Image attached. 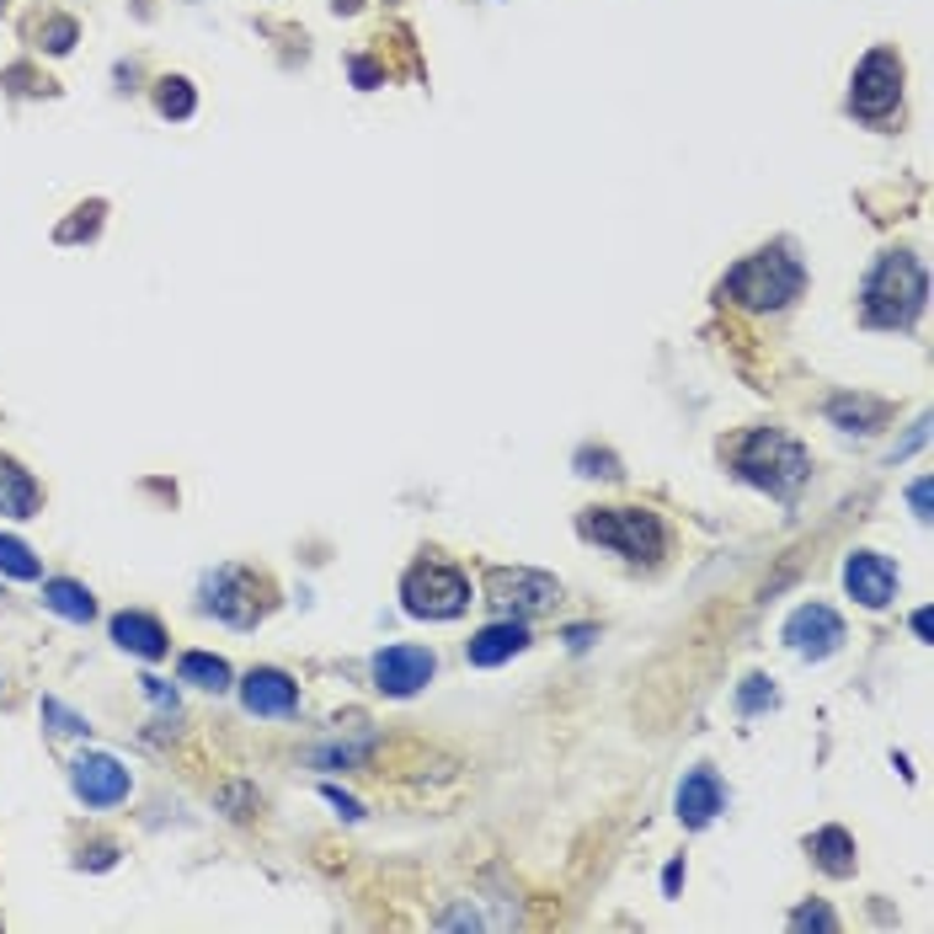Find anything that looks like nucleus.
I'll list each match as a JSON object with an SVG mask.
<instances>
[{"label":"nucleus","instance_id":"f257e3e1","mask_svg":"<svg viewBox=\"0 0 934 934\" xmlns=\"http://www.w3.org/2000/svg\"><path fill=\"white\" fill-rule=\"evenodd\" d=\"M737 470H742L753 486L774 491V497H791V491H801V481L812 476V459H806V449H801L796 438L763 427V433H753V438H742Z\"/></svg>","mask_w":934,"mask_h":934},{"label":"nucleus","instance_id":"f03ea898","mask_svg":"<svg viewBox=\"0 0 934 934\" xmlns=\"http://www.w3.org/2000/svg\"><path fill=\"white\" fill-rule=\"evenodd\" d=\"M924 305V268L913 257H887L866 283V315L876 326H908Z\"/></svg>","mask_w":934,"mask_h":934},{"label":"nucleus","instance_id":"7ed1b4c3","mask_svg":"<svg viewBox=\"0 0 934 934\" xmlns=\"http://www.w3.org/2000/svg\"><path fill=\"white\" fill-rule=\"evenodd\" d=\"M727 289H731V300H742V305H753V311H780L785 300H796L801 268L791 257H780V251H759V257H748V262L727 278Z\"/></svg>","mask_w":934,"mask_h":934},{"label":"nucleus","instance_id":"20e7f679","mask_svg":"<svg viewBox=\"0 0 934 934\" xmlns=\"http://www.w3.org/2000/svg\"><path fill=\"white\" fill-rule=\"evenodd\" d=\"M583 534L598 545H615V551L636 555V561H658L662 555V523L658 513H641V508H598L583 513Z\"/></svg>","mask_w":934,"mask_h":934},{"label":"nucleus","instance_id":"39448f33","mask_svg":"<svg viewBox=\"0 0 934 934\" xmlns=\"http://www.w3.org/2000/svg\"><path fill=\"white\" fill-rule=\"evenodd\" d=\"M401 598L416 620H454L465 604H470V583L454 572V566H438V561H422L406 572L401 583Z\"/></svg>","mask_w":934,"mask_h":934},{"label":"nucleus","instance_id":"423d86ee","mask_svg":"<svg viewBox=\"0 0 934 934\" xmlns=\"http://www.w3.org/2000/svg\"><path fill=\"white\" fill-rule=\"evenodd\" d=\"M204 609L208 615H219L225 625H257L262 615V598H257V577L246 572V566H219V572H208L204 577Z\"/></svg>","mask_w":934,"mask_h":934},{"label":"nucleus","instance_id":"0eeeda50","mask_svg":"<svg viewBox=\"0 0 934 934\" xmlns=\"http://www.w3.org/2000/svg\"><path fill=\"white\" fill-rule=\"evenodd\" d=\"M486 588H491V604L497 609H508V615H540V609H551L561 588H555V577L545 572H491L486 577Z\"/></svg>","mask_w":934,"mask_h":934},{"label":"nucleus","instance_id":"6e6552de","mask_svg":"<svg viewBox=\"0 0 934 934\" xmlns=\"http://www.w3.org/2000/svg\"><path fill=\"white\" fill-rule=\"evenodd\" d=\"M785 641L796 647L801 658H828L844 641V620L833 615L828 604H801L796 615L785 620Z\"/></svg>","mask_w":934,"mask_h":934},{"label":"nucleus","instance_id":"1a4fd4ad","mask_svg":"<svg viewBox=\"0 0 934 934\" xmlns=\"http://www.w3.org/2000/svg\"><path fill=\"white\" fill-rule=\"evenodd\" d=\"M75 796L91 801V806H112V801L129 796V769L118 759H107V753H86V759H75Z\"/></svg>","mask_w":934,"mask_h":934},{"label":"nucleus","instance_id":"9d476101","mask_svg":"<svg viewBox=\"0 0 934 934\" xmlns=\"http://www.w3.org/2000/svg\"><path fill=\"white\" fill-rule=\"evenodd\" d=\"M427 678H433V652L422 647H384L374 658V684L384 694H416Z\"/></svg>","mask_w":934,"mask_h":934},{"label":"nucleus","instance_id":"9b49d317","mask_svg":"<svg viewBox=\"0 0 934 934\" xmlns=\"http://www.w3.org/2000/svg\"><path fill=\"white\" fill-rule=\"evenodd\" d=\"M844 588L855 593L866 609H881L887 598H892V588H898V572H892V561L887 555H849V566H844Z\"/></svg>","mask_w":934,"mask_h":934},{"label":"nucleus","instance_id":"f8f14e48","mask_svg":"<svg viewBox=\"0 0 934 934\" xmlns=\"http://www.w3.org/2000/svg\"><path fill=\"white\" fill-rule=\"evenodd\" d=\"M246 710L251 716H294L300 710V689H294V678L289 673H278V667H257L251 678H246Z\"/></svg>","mask_w":934,"mask_h":934},{"label":"nucleus","instance_id":"ddd939ff","mask_svg":"<svg viewBox=\"0 0 934 934\" xmlns=\"http://www.w3.org/2000/svg\"><path fill=\"white\" fill-rule=\"evenodd\" d=\"M898 80H902V65L892 54H870L866 65H860V80H855V107L860 112H887V107L898 102Z\"/></svg>","mask_w":934,"mask_h":934},{"label":"nucleus","instance_id":"4468645a","mask_svg":"<svg viewBox=\"0 0 934 934\" xmlns=\"http://www.w3.org/2000/svg\"><path fill=\"white\" fill-rule=\"evenodd\" d=\"M523 647H529V630H523L519 620H497L470 641V662H476V667H497V662L519 658Z\"/></svg>","mask_w":934,"mask_h":934},{"label":"nucleus","instance_id":"2eb2a0df","mask_svg":"<svg viewBox=\"0 0 934 934\" xmlns=\"http://www.w3.org/2000/svg\"><path fill=\"white\" fill-rule=\"evenodd\" d=\"M721 812V780L710 774V769H694L689 780L678 785V817L689 823V828H699V823H710Z\"/></svg>","mask_w":934,"mask_h":934},{"label":"nucleus","instance_id":"dca6fc26","mask_svg":"<svg viewBox=\"0 0 934 934\" xmlns=\"http://www.w3.org/2000/svg\"><path fill=\"white\" fill-rule=\"evenodd\" d=\"M37 513V481L0 454V519H33Z\"/></svg>","mask_w":934,"mask_h":934},{"label":"nucleus","instance_id":"f3484780","mask_svg":"<svg viewBox=\"0 0 934 934\" xmlns=\"http://www.w3.org/2000/svg\"><path fill=\"white\" fill-rule=\"evenodd\" d=\"M112 641L134 658H161L166 652V630L150 620V615H118L112 620Z\"/></svg>","mask_w":934,"mask_h":934},{"label":"nucleus","instance_id":"a211bd4d","mask_svg":"<svg viewBox=\"0 0 934 934\" xmlns=\"http://www.w3.org/2000/svg\"><path fill=\"white\" fill-rule=\"evenodd\" d=\"M43 604L54 609V615H65V620L86 625L97 615V604H91V593L80 588V583H69V577H54V583H43Z\"/></svg>","mask_w":934,"mask_h":934},{"label":"nucleus","instance_id":"6ab92c4d","mask_svg":"<svg viewBox=\"0 0 934 934\" xmlns=\"http://www.w3.org/2000/svg\"><path fill=\"white\" fill-rule=\"evenodd\" d=\"M812 855H817V866L828 870V876H849V870H855V838L844 828H823L812 838Z\"/></svg>","mask_w":934,"mask_h":934},{"label":"nucleus","instance_id":"aec40b11","mask_svg":"<svg viewBox=\"0 0 934 934\" xmlns=\"http://www.w3.org/2000/svg\"><path fill=\"white\" fill-rule=\"evenodd\" d=\"M182 684H198V689L225 694V689H230V667H225V658H208V652H187V658H182Z\"/></svg>","mask_w":934,"mask_h":934},{"label":"nucleus","instance_id":"412c9836","mask_svg":"<svg viewBox=\"0 0 934 934\" xmlns=\"http://www.w3.org/2000/svg\"><path fill=\"white\" fill-rule=\"evenodd\" d=\"M0 572H11V577H22V583H33V577H37V561H33V551H28L22 540H6V534H0Z\"/></svg>","mask_w":934,"mask_h":934},{"label":"nucleus","instance_id":"4be33fe9","mask_svg":"<svg viewBox=\"0 0 934 934\" xmlns=\"http://www.w3.org/2000/svg\"><path fill=\"white\" fill-rule=\"evenodd\" d=\"M43 716L54 721V731H65V737H86V731H91V721L75 716V710H65L59 699H43Z\"/></svg>","mask_w":934,"mask_h":934},{"label":"nucleus","instance_id":"5701e85b","mask_svg":"<svg viewBox=\"0 0 934 934\" xmlns=\"http://www.w3.org/2000/svg\"><path fill=\"white\" fill-rule=\"evenodd\" d=\"M161 112H166V118H187V112H193L187 80H161Z\"/></svg>","mask_w":934,"mask_h":934},{"label":"nucleus","instance_id":"b1692460","mask_svg":"<svg viewBox=\"0 0 934 934\" xmlns=\"http://www.w3.org/2000/svg\"><path fill=\"white\" fill-rule=\"evenodd\" d=\"M833 416H838V422H855V427L866 433V422L881 416V406H876V401H833Z\"/></svg>","mask_w":934,"mask_h":934},{"label":"nucleus","instance_id":"393cba45","mask_svg":"<svg viewBox=\"0 0 934 934\" xmlns=\"http://www.w3.org/2000/svg\"><path fill=\"white\" fill-rule=\"evenodd\" d=\"M791 924H796V930H833L838 919H833L823 902H806V908H796V919H791Z\"/></svg>","mask_w":934,"mask_h":934},{"label":"nucleus","instance_id":"a878e982","mask_svg":"<svg viewBox=\"0 0 934 934\" xmlns=\"http://www.w3.org/2000/svg\"><path fill=\"white\" fill-rule=\"evenodd\" d=\"M763 705H774L769 678H748V684H742V710H763Z\"/></svg>","mask_w":934,"mask_h":934},{"label":"nucleus","instance_id":"bb28decb","mask_svg":"<svg viewBox=\"0 0 934 934\" xmlns=\"http://www.w3.org/2000/svg\"><path fill=\"white\" fill-rule=\"evenodd\" d=\"M326 801H332V806H337V812H343V817H352V823H358V817H363V806H358V801H352V796H343V791H337V785H326Z\"/></svg>","mask_w":934,"mask_h":934},{"label":"nucleus","instance_id":"cd10ccee","mask_svg":"<svg viewBox=\"0 0 934 934\" xmlns=\"http://www.w3.org/2000/svg\"><path fill=\"white\" fill-rule=\"evenodd\" d=\"M69 37H75V22H54V28H48V48H54V54H65Z\"/></svg>","mask_w":934,"mask_h":934},{"label":"nucleus","instance_id":"c85d7f7f","mask_svg":"<svg viewBox=\"0 0 934 934\" xmlns=\"http://www.w3.org/2000/svg\"><path fill=\"white\" fill-rule=\"evenodd\" d=\"M908 502H913V513H919V519L930 523V481L913 486V491H908Z\"/></svg>","mask_w":934,"mask_h":934},{"label":"nucleus","instance_id":"c756f323","mask_svg":"<svg viewBox=\"0 0 934 934\" xmlns=\"http://www.w3.org/2000/svg\"><path fill=\"white\" fill-rule=\"evenodd\" d=\"M678 881H684V866H667V876H662V887H667V892H678Z\"/></svg>","mask_w":934,"mask_h":934}]
</instances>
